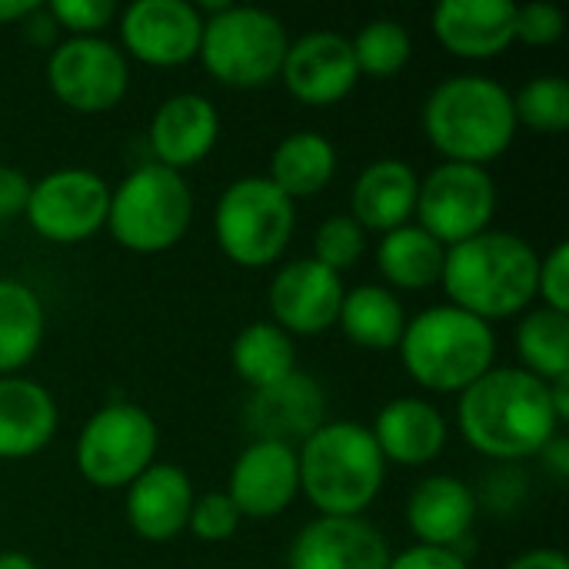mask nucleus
Segmentation results:
<instances>
[{"instance_id":"obj_1","label":"nucleus","mask_w":569,"mask_h":569,"mask_svg":"<svg viewBox=\"0 0 569 569\" xmlns=\"http://www.w3.org/2000/svg\"><path fill=\"white\" fill-rule=\"evenodd\" d=\"M457 427L463 440L497 463H520L560 433L550 383L520 367H493L460 393Z\"/></svg>"},{"instance_id":"obj_2","label":"nucleus","mask_w":569,"mask_h":569,"mask_svg":"<svg viewBox=\"0 0 569 569\" xmlns=\"http://www.w3.org/2000/svg\"><path fill=\"white\" fill-rule=\"evenodd\" d=\"M540 253L530 240L510 230H483L457 247H447L443 290L453 307L483 323L523 313L537 300Z\"/></svg>"},{"instance_id":"obj_3","label":"nucleus","mask_w":569,"mask_h":569,"mask_svg":"<svg viewBox=\"0 0 569 569\" xmlns=\"http://www.w3.org/2000/svg\"><path fill=\"white\" fill-rule=\"evenodd\" d=\"M423 133L450 163L487 167L503 157L517 137L513 93L483 73H453L440 80L423 103Z\"/></svg>"},{"instance_id":"obj_4","label":"nucleus","mask_w":569,"mask_h":569,"mask_svg":"<svg viewBox=\"0 0 569 569\" xmlns=\"http://www.w3.org/2000/svg\"><path fill=\"white\" fill-rule=\"evenodd\" d=\"M300 493L320 517H363L383 490L387 460L370 427L330 420L297 450Z\"/></svg>"},{"instance_id":"obj_5","label":"nucleus","mask_w":569,"mask_h":569,"mask_svg":"<svg viewBox=\"0 0 569 569\" xmlns=\"http://www.w3.org/2000/svg\"><path fill=\"white\" fill-rule=\"evenodd\" d=\"M397 350H400L407 373L423 390L463 393L483 373L493 370L497 333L490 323L477 320L473 313L453 303H440L407 320V330Z\"/></svg>"},{"instance_id":"obj_6","label":"nucleus","mask_w":569,"mask_h":569,"mask_svg":"<svg viewBox=\"0 0 569 569\" xmlns=\"http://www.w3.org/2000/svg\"><path fill=\"white\" fill-rule=\"evenodd\" d=\"M193 223V190L183 173L143 163L110 190L107 230L130 253H163Z\"/></svg>"},{"instance_id":"obj_7","label":"nucleus","mask_w":569,"mask_h":569,"mask_svg":"<svg viewBox=\"0 0 569 569\" xmlns=\"http://www.w3.org/2000/svg\"><path fill=\"white\" fill-rule=\"evenodd\" d=\"M287 27L263 7L230 3L203 20L200 63L203 70L233 90H257L280 77L287 57Z\"/></svg>"},{"instance_id":"obj_8","label":"nucleus","mask_w":569,"mask_h":569,"mask_svg":"<svg viewBox=\"0 0 569 569\" xmlns=\"http://www.w3.org/2000/svg\"><path fill=\"white\" fill-rule=\"evenodd\" d=\"M297 203L267 177L233 180L213 207V237L237 267H270L290 247Z\"/></svg>"},{"instance_id":"obj_9","label":"nucleus","mask_w":569,"mask_h":569,"mask_svg":"<svg viewBox=\"0 0 569 569\" xmlns=\"http://www.w3.org/2000/svg\"><path fill=\"white\" fill-rule=\"evenodd\" d=\"M160 433L153 417L127 400L100 407L77 433L73 460L80 477L97 490H127L153 467Z\"/></svg>"},{"instance_id":"obj_10","label":"nucleus","mask_w":569,"mask_h":569,"mask_svg":"<svg viewBox=\"0 0 569 569\" xmlns=\"http://www.w3.org/2000/svg\"><path fill=\"white\" fill-rule=\"evenodd\" d=\"M497 213V183L487 167L437 163L417 190V223L443 247H457L490 230Z\"/></svg>"},{"instance_id":"obj_11","label":"nucleus","mask_w":569,"mask_h":569,"mask_svg":"<svg viewBox=\"0 0 569 569\" xmlns=\"http://www.w3.org/2000/svg\"><path fill=\"white\" fill-rule=\"evenodd\" d=\"M47 83L73 113H107L127 97L130 63L103 37H67L47 57Z\"/></svg>"},{"instance_id":"obj_12","label":"nucleus","mask_w":569,"mask_h":569,"mask_svg":"<svg viewBox=\"0 0 569 569\" xmlns=\"http://www.w3.org/2000/svg\"><path fill=\"white\" fill-rule=\"evenodd\" d=\"M110 183L83 167H63L30 187L27 223L50 243H83L107 227Z\"/></svg>"},{"instance_id":"obj_13","label":"nucleus","mask_w":569,"mask_h":569,"mask_svg":"<svg viewBox=\"0 0 569 569\" xmlns=\"http://www.w3.org/2000/svg\"><path fill=\"white\" fill-rule=\"evenodd\" d=\"M203 17L187 0H137L120 13L123 53L133 60L170 70L200 53Z\"/></svg>"},{"instance_id":"obj_14","label":"nucleus","mask_w":569,"mask_h":569,"mask_svg":"<svg viewBox=\"0 0 569 569\" xmlns=\"http://www.w3.org/2000/svg\"><path fill=\"white\" fill-rule=\"evenodd\" d=\"M343 277L317 263L313 257L290 260L270 280L267 307L270 323L287 330L290 337H317L337 327L340 303H343Z\"/></svg>"},{"instance_id":"obj_15","label":"nucleus","mask_w":569,"mask_h":569,"mask_svg":"<svg viewBox=\"0 0 569 569\" xmlns=\"http://www.w3.org/2000/svg\"><path fill=\"white\" fill-rule=\"evenodd\" d=\"M280 80L287 93L307 107H330L340 103L360 80L350 37L333 30L303 33L287 47Z\"/></svg>"},{"instance_id":"obj_16","label":"nucleus","mask_w":569,"mask_h":569,"mask_svg":"<svg viewBox=\"0 0 569 569\" xmlns=\"http://www.w3.org/2000/svg\"><path fill=\"white\" fill-rule=\"evenodd\" d=\"M227 497L240 517L273 520L300 497V460L293 447L253 440L233 463Z\"/></svg>"},{"instance_id":"obj_17","label":"nucleus","mask_w":569,"mask_h":569,"mask_svg":"<svg viewBox=\"0 0 569 569\" xmlns=\"http://www.w3.org/2000/svg\"><path fill=\"white\" fill-rule=\"evenodd\" d=\"M390 557L367 517H317L293 537L287 569H387Z\"/></svg>"},{"instance_id":"obj_18","label":"nucleus","mask_w":569,"mask_h":569,"mask_svg":"<svg viewBox=\"0 0 569 569\" xmlns=\"http://www.w3.org/2000/svg\"><path fill=\"white\" fill-rule=\"evenodd\" d=\"M327 423V393L310 373H290L287 380L257 390L247 403V427L257 440L300 450Z\"/></svg>"},{"instance_id":"obj_19","label":"nucleus","mask_w":569,"mask_h":569,"mask_svg":"<svg viewBox=\"0 0 569 569\" xmlns=\"http://www.w3.org/2000/svg\"><path fill=\"white\" fill-rule=\"evenodd\" d=\"M220 137V113L203 93H173L167 97L150 120V150L153 163L167 170H190L210 157Z\"/></svg>"},{"instance_id":"obj_20","label":"nucleus","mask_w":569,"mask_h":569,"mask_svg":"<svg viewBox=\"0 0 569 569\" xmlns=\"http://www.w3.org/2000/svg\"><path fill=\"white\" fill-rule=\"evenodd\" d=\"M193 480L177 463H153L127 487V523L147 543H170L187 530Z\"/></svg>"},{"instance_id":"obj_21","label":"nucleus","mask_w":569,"mask_h":569,"mask_svg":"<svg viewBox=\"0 0 569 569\" xmlns=\"http://www.w3.org/2000/svg\"><path fill=\"white\" fill-rule=\"evenodd\" d=\"M517 3L510 0H443L433 17V37L460 60H493L510 50Z\"/></svg>"},{"instance_id":"obj_22","label":"nucleus","mask_w":569,"mask_h":569,"mask_svg":"<svg viewBox=\"0 0 569 569\" xmlns=\"http://www.w3.org/2000/svg\"><path fill=\"white\" fill-rule=\"evenodd\" d=\"M477 493L450 473L423 477L407 497V527L420 547L457 550L477 520Z\"/></svg>"},{"instance_id":"obj_23","label":"nucleus","mask_w":569,"mask_h":569,"mask_svg":"<svg viewBox=\"0 0 569 569\" xmlns=\"http://www.w3.org/2000/svg\"><path fill=\"white\" fill-rule=\"evenodd\" d=\"M370 433L387 463L427 467L443 453L450 427L430 400L397 397L377 413Z\"/></svg>"},{"instance_id":"obj_24","label":"nucleus","mask_w":569,"mask_h":569,"mask_svg":"<svg viewBox=\"0 0 569 569\" xmlns=\"http://www.w3.org/2000/svg\"><path fill=\"white\" fill-rule=\"evenodd\" d=\"M417 190H420V177L410 163L397 157L373 160L370 167H363V173L350 190V217L367 233L373 230L383 237L397 227L413 223Z\"/></svg>"},{"instance_id":"obj_25","label":"nucleus","mask_w":569,"mask_h":569,"mask_svg":"<svg viewBox=\"0 0 569 569\" xmlns=\"http://www.w3.org/2000/svg\"><path fill=\"white\" fill-rule=\"evenodd\" d=\"M53 393L30 377H0V460H30L57 433Z\"/></svg>"},{"instance_id":"obj_26","label":"nucleus","mask_w":569,"mask_h":569,"mask_svg":"<svg viewBox=\"0 0 569 569\" xmlns=\"http://www.w3.org/2000/svg\"><path fill=\"white\" fill-rule=\"evenodd\" d=\"M407 320L410 317L403 310V300L393 290H387L383 283H360L343 293L337 327L353 347L387 353L400 347Z\"/></svg>"},{"instance_id":"obj_27","label":"nucleus","mask_w":569,"mask_h":569,"mask_svg":"<svg viewBox=\"0 0 569 569\" xmlns=\"http://www.w3.org/2000/svg\"><path fill=\"white\" fill-rule=\"evenodd\" d=\"M447 247L437 243L420 223L397 227L380 237L377 270L387 290H430L443 277Z\"/></svg>"},{"instance_id":"obj_28","label":"nucleus","mask_w":569,"mask_h":569,"mask_svg":"<svg viewBox=\"0 0 569 569\" xmlns=\"http://www.w3.org/2000/svg\"><path fill=\"white\" fill-rule=\"evenodd\" d=\"M333 173H337V147L317 130H293L277 143L267 180L297 203L317 197L333 180Z\"/></svg>"},{"instance_id":"obj_29","label":"nucleus","mask_w":569,"mask_h":569,"mask_svg":"<svg viewBox=\"0 0 569 569\" xmlns=\"http://www.w3.org/2000/svg\"><path fill=\"white\" fill-rule=\"evenodd\" d=\"M230 363L237 377L257 393L297 373V347L287 330L270 320H260L237 333L230 347Z\"/></svg>"},{"instance_id":"obj_30","label":"nucleus","mask_w":569,"mask_h":569,"mask_svg":"<svg viewBox=\"0 0 569 569\" xmlns=\"http://www.w3.org/2000/svg\"><path fill=\"white\" fill-rule=\"evenodd\" d=\"M43 303L20 280H0V377L23 370L43 343Z\"/></svg>"},{"instance_id":"obj_31","label":"nucleus","mask_w":569,"mask_h":569,"mask_svg":"<svg viewBox=\"0 0 569 569\" xmlns=\"http://www.w3.org/2000/svg\"><path fill=\"white\" fill-rule=\"evenodd\" d=\"M517 353L520 370L533 373L543 383L569 377V313H557L547 307L530 310L517 323Z\"/></svg>"},{"instance_id":"obj_32","label":"nucleus","mask_w":569,"mask_h":569,"mask_svg":"<svg viewBox=\"0 0 569 569\" xmlns=\"http://www.w3.org/2000/svg\"><path fill=\"white\" fill-rule=\"evenodd\" d=\"M357 70L367 77H397L410 57H413V40L410 30L393 20V17H373L360 27V33L350 40Z\"/></svg>"},{"instance_id":"obj_33","label":"nucleus","mask_w":569,"mask_h":569,"mask_svg":"<svg viewBox=\"0 0 569 569\" xmlns=\"http://www.w3.org/2000/svg\"><path fill=\"white\" fill-rule=\"evenodd\" d=\"M517 127L557 137L569 127V83L560 73H540L527 80L513 97Z\"/></svg>"},{"instance_id":"obj_34","label":"nucleus","mask_w":569,"mask_h":569,"mask_svg":"<svg viewBox=\"0 0 569 569\" xmlns=\"http://www.w3.org/2000/svg\"><path fill=\"white\" fill-rule=\"evenodd\" d=\"M363 253H367V230L350 213L327 217L313 233V260L333 273L350 270Z\"/></svg>"},{"instance_id":"obj_35","label":"nucleus","mask_w":569,"mask_h":569,"mask_svg":"<svg viewBox=\"0 0 569 569\" xmlns=\"http://www.w3.org/2000/svg\"><path fill=\"white\" fill-rule=\"evenodd\" d=\"M240 523H243V517L237 513L233 500L227 493L213 490V493H203V497L193 500L187 530L200 543H223V540H230L240 530Z\"/></svg>"},{"instance_id":"obj_36","label":"nucleus","mask_w":569,"mask_h":569,"mask_svg":"<svg viewBox=\"0 0 569 569\" xmlns=\"http://www.w3.org/2000/svg\"><path fill=\"white\" fill-rule=\"evenodd\" d=\"M47 13L53 17L57 30H67L70 37H100L117 17V3L113 0H50Z\"/></svg>"},{"instance_id":"obj_37","label":"nucleus","mask_w":569,"mask_h":569,"mask_svg":"<svg viewBox=\"0 0 569 569\" xmlns=\"http://www.w3.org/2000/svg\"><path fill=\"white\" fill-rule=\"evenodd\" d=\"M567 33V17L557 3L537 0V3H523L517 7L513 17V37L530 43V47H550Z\"/></svg>"},{"instance_id":"obj_38","label":"nucleus","mask_w":569,"mask_h":569,"mask_svg":"<svg viewBox=\"0 0 569 569\" xmlns=\"http://www.w3.org/2000/svg\"><path fill=\"white\" fill-rule=\"evenodd\" d=\"M537 297H543V307H547V310L569 313V247L567 243H557V247L540 260Z\"/></svg>"},{"instance_id":"obj_39","label":"nucleus","mask_w":569,"mask_h":569,"mask_svg":"<svg viewBox=\"0 0 569 569\" xmlns=\"http://www.w3.org/2000/svg\"><path fill=\"white\" fill-rule=\"evenodd\" d=\"M30 187H33V180L23 170L0 163V227L7 220L23 217L27 200H30Z\"/></svg>"},{"instance_id":"obj_40","label":"nucleus","mask_w":569,"mask_h":569,"mask_svg":"<svg viewBox=\"0 0 569 569\" xmlns=\"http://www.w3.org/2000/svg\"><path fill=\"white\" fill-rule=\"evenodd\" d=\"M387 569H470V563L457 550H437V547H407L403 553L390 557Z\"/></svg>"},{"instance_id":"obj_41","label":"nucleus","mask_w":569,"mask_h":569,"mask_svg":"<svg viewBox=\"0 0 569 569\" xmlns=\"http://www.w3.org/2000/svg\"><path fill=\"white\" fill-rule=\"evenodd\" d=\"M540 460H543V470L550 473V480H557L560 487L569 480V440L567 437H553L543 450H540Z\"/></svg>"},{"instance_id":"obj_42","label":"nucleus","mask_w":569,"mask_h":569,"mask_svg":"<svg viewBox=\"0 0 569 569\" xmlns=\"http://www.w3.org/2000/svg\"><path fill=\"white\" fill-rule=\"evenodd\" d=\"M507 569H569V560L557 547H537V550H527L517 560H510Z\"/></svg>"},{"instance_id":"obj_43","label":"nucleus","mask_w":569,"mask_h":569,"mask_svg":"<svg viewBox=\"0 0 569 569\" xmlns=\"http://www.w3.org/2000/svg\"><path fill=\"white\" fill-rule=\"evenodd\" d=\"M37 7L40 0H0V23H23Z\"/></svg>"},{"instance_id":"obj_44","label":"nucleus","mask_w":569,"mask_h":569,"mask_svg":"<svg viewBox=\"0 0 569 569\" xmlns=\"http://www.w3.org/2000/svg\"><path fill=\"white\" fill-rule=\"evenodd\" d=\"M550 403H553V413H557V420L563 427L569 420V377L550 383Z\"/></svg>"},{"instance_id":"obj_45","label":"nucleus","mask_w":569,"mask_h":569,"mask_svg":"<svg viewBox=\"0 0 569 569\" xmlns=\"http://www.w3.org/2000/svg\"><path fill=\"white\" fill-rule=\"evenodd\" d=\"M0 569H37V560L30 553H20V550H3Z\"/></svg>"}]
</instances>
